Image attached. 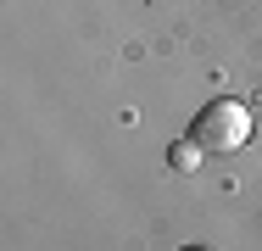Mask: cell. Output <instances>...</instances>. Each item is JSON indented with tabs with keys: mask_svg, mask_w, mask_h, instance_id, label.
<instances>
[{
	"mask_svg": "<svg viewBox=\"0 0 262 251\" xmlns=\"http://www.w3.org/2000/svg\"><path fill=\"white\" fill-rule=\"evenodd\" d=\"M190 134H195L201 151H240L251 140V112L240 100H212V106H201V117H195Z\"/></svg>",
	"mask_w": 262,
	"mask_h": 251,
	"instance_id": "1",
	"label": "cell"
},
{
	"mask_svg": "<svg viewBox=\"0 0 262 251\" xmlns=\"http://www.w3.org/2000/svg\"><path fill=\"white\" fill-rule=\"evenodd\" d=\"M195 162H201V145H195V140H190V145H179V151H173V168H184V173H190Z\"/></svg>",
	"mask_w": 262,
	"mask_h": 251,
	"instance_id": "2",
	"label": "cell"
},
{
	"mask_svg": "<svg viewBox=\"0 0 262 251\" xmlns=\"http://www.w3.org/2000/svg\"><path fill=\"white\" fill-rule=\"evenodd\" d=\"M190 251H201V246H190Z\"/></svg>",
	"mask_w": 262,
	"mask_h": 251,
	"instance_id": "3",
	"label": "cell"
}]
</instances>
